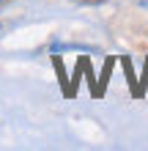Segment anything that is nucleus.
Wrapping results in <instances>:
<instances>
[]
</instances>
